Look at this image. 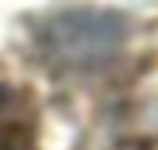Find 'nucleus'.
<instances>
[{
    "instance_id": "f257e3e1",
    "label": "nucleus",
    "mask_w": 158,
    "mask_h": 150,
    "mask_svg": "<svg viewBox=\"0 0 158 150\" xmlns=\"http://www.w3.org/2000/svg\"><path fill=\"white\" fill-rule=\"evenodd\" d=\"M39 146V104L27 89L0 81V150Z\"/></svg>"
}]
</instances>
